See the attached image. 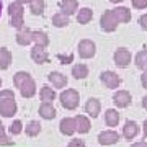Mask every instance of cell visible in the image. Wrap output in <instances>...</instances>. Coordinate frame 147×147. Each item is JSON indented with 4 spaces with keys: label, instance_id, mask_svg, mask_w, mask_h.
Here are the masks:
<instances>
[{
    "label": "cell",
    "instance_id": "1",
    "mask_svg": "<svg viewBox=\"0 0 147 147\" xmlns=\"http://www.w3.org/2000/svg\"><path fill=\"white\" fill-rule=\"evenodd\" d=\"M8 15H10V25L16 30H20V28L25 26V8H23V3L20 2H11L10 5H8Z\"/></svg>",
    "mask_w": 147,
    "mask_h": 147
},
{
    "label": "cell",
    "instance_id": "2",
    "mask_svg": "<svg viewBox=\"0 0 147 147\" xmlns=\"http://www.w3.org/2000/svg\"><path fill=\"white\" fill-rule=\"evenodd\" d=\"M59 101H61L62 108H65V110H69V111H74L79 106L80 93L75 88H64L62 93L59 95Z\"/></svg>",
    "mask_w": 147,
    "mask_h": 147
},
{
    "label": "cell",
    "instance_id": "3",
    "mask_svg": "<svg viewBox=\"0 0 147 147\" xmlns=\"http://www.w3.org/2000/svg\"><path fill=\"white\" fill-rule=\"evenodd\" d=\"M119 25V20L116 16L115 10H106L100 18V26L105 33H113Z\"/></svg>",
    "mask_w": 147,
    "mask_h": 147
},
{
    "label": "cell",
    "instance_id": "4",
    "mask_svg": "<svg viewBox=\"0 0 147 147\" xmlns=\"http://www.w3.org/2000/svg\"><path fill=\"white\" fill-rule=\"evenodd\" d=\"M113 61H115V65L119 69H126L132 61V54L129 49L126 47H118L113 54Z\"/></svg>",
    "mask_w": 147,
    "mask_h": 147
},
{
    "label": "cell",
    "instance_id": "5",
    "mask_svg": "<svg viewBox=\"0 0 147 147\" xmlns=\"http://www.w3.org/2000/svg\"><path fill=\"white\" fill-rule=\"evenodd\" d=\"M100 80L106 88H111V90L119 88V85H121V77L115 70H103L100 74Z\"/></svg>",
    "mask_w": 147,
    "mask_h": 147
},
{
    "label": "cell",
    "instance_id": "6",
    "mask_svg": "<svg viewBox=\"0 0 147 147\" xmlns=\"http://www.w3.org/2000/svg\"><path fill=\"white\" fill-rule=\"evenodd\" d=\"M77 53L80 59H92L96 54V44L92 39H82L77 46Z\"/></svg>",
    "mask_w": 147,
    "mask_h": 147
},
{
    "label": "cell",
    "instance_id": "7",
    "mask_svg": "<svg viewBox=\"0 0 147 147\" xmlns=\"http://www.w3.org/2000/svg\"><path fill=\"white\" fill-rule=\"evenodd\" d=\"M121 139V134L115 129H106V131H101L98 134V142H100L101 146H113L116 142Z\"/></svg>",
    "mask_w": 147,
    "mask_h": 147
},
{
    "label": "cell",
    "instance_id": "8",
    "mask_svg": "<svg viewBox=\"0 0 147 147\" xmlns=\"http://www.w3.org/2000/svg\"><path fill=\"white\" fill-rule=\"evenodd\" d=\"M30 56H31L33 62L36 64H47L49 62V54H47L46 47L42 46H38V44H34V46L31 47V51H30Z\"/></svg>",
    "mask_w": 147,
    "mask_h": 147
},
{
    "label": "cell",
    "instance_id": "9",
    "mask_svg": "<svg viewBox=\"0 0 147 147\" xmlns=\"http://www.w3.org/2000/svg\"><path fill=\"white\" fill-rule=\"evenodd\" d=\"M131 93L127 90H118L113 93V103L116 105V108H127L131 105Z\"/></svg>",
    "mask_w": 147,
    "mask_h": 147
},
{
    "label": "cell",
    "instance_id": "10",
    "mask_svg": "<svg viewBox=\"0 0 147 147\" xmlns=\"http://www.w3.org/2000/svg\"><path fill=\"white\" fill-rule=\"evenodd\" d=\"M139 132H141V126L137 124L136 121L127 119L126 123H124V126H123V134H121V136L124 137V139H127V141H132L134 137H137Z\"/></svg>",
    "mask_w": 147,
    "mask_h": 147
},
{
    "label": "cell",
    "instance_id": "11",
    "mask_svg": "<svg viewBox=\"0 0 147 147\" xmlns=\"http://www.w3.org/2000/svg\"><path fill=\"white\" fill-rule=\"evenodd\" d=\"M20 95L23 98H33L36 95V82L33 80V77L30 75L20 87Z\"/></svg>",
    "mask_w": 147,
    "mask_h": 147
},
{
    "label": "cell",
    "instance_id": "12",
    "mask_svg": "<svg viewBox=\"0 0 147 147\" xmlns=\"http://www.w3.org/2000/svg\"><path fill=\"white\" fill-rule=\"evenodd\" d=\"M47 80H49V84L53 85V88H65L67 87V82H69V79L64 74L56 72V70L47 75Z\"/></svg>",
    "mask_w": 147,
    "mask_h": 147
},
{
    "label": "cell",
    "instance_id": "13",
    "mask_svg": "<svg viewBox=\"0 0 147 147\" xmlns=\"http://www.w3.org/2000/svg\"><path fill=\"white\" fill-rule=\"evenodd\" d=\"M16 110H18V105H16L15 98L0 103V115L3 118H13V115H16Z\"/></svg>",
    "mask_w": 147,
    "mask_h": 147
},
{
    "label": "cell",
    "instance_id": "14",
    "mask_svg": "<svg viewBox=\"0 0 147 147\" xmlns=\"http://www.w3.org/2000/svg\"><path fill=\"white\" fill-rule=\"evenodd\" d=\"M38 113H39V116H41L42 119H46V121L54 119V118H56V115H57V111H56L54 105H53V103H49V101H42L41 105H39Z\"/></svg>",
    "mask_w": 147,
    "mask_h": 147
},
{
    "label": "cell",
    "instance_id": "15",
    "mask_svg": "<svg viewBox=\"0 0 147 147\" xmlns=\"http://www.w3.org/2000/svg\"><path fill=\"white\" fill-rule=\"evenodd\" d=\"M84 108H85V113H87L90 118H96V116H100V113H101V103H100L98 98H88Z\"/></svg>",
    "mask_w": 147,
    "mask_h": 147
},
{
    "label": "cell",
    "instance_id": "16",
    "mask_svg": "<svg viewBox=\"0 0 147 147\" xmlns=\"http://www.w3.org/2000/svg\"><path fill=\"white\" fill-rule=\"evenodd\" d=\"M59 131L64 136H74L77 129H75V119L74 118H62L59 123Z\"/></svg>",
    "mask_w": 147,
    "mask_h": 147
},
{
    "label": "cell",
    "instance_id": "17",
    "mask_svg": "<svg viewBox=\"0 0 147 147\" xmlns=\"http://www.w3.org/2000/svg\"><path fill=\"white\" fill-rule=\"evenodd\" d=\"M75 129L79 134H87L90 131V127H92V123H90V118L85 115H77L75 118Z\"/></svg>",
    "mask_w": 147,
    "mask_h": 147
},
{
    "label": "cell",
    "instance_id": "18",
    "mask_svg": "<svg viewBox=\"0 0 147 147\" xmlns=\"http://www.w3.org/2000/svg\"><path fill=\"white\" fill-rule=\"evenodd\" d=\"M31 33H33V30H30V28H25V26L20 28L18 33H16V36H15L16 42H18L20 46H30V44L33 42Z\"/></svg>",
    "mask_w": 147,
    "mask_h": 147
},
{
    "label": "cell",
    "instance_id": "19",
    "mask_svg": "<svg viewBox=\"0 0 147 147\" xmlns=\"http://www.w3.org/2000/svg\"><path fill=\"white\" fill-rule=\"evenodd\" d=\"M59 8H61V11L64 15H67V16L75 15L77 10H79V2L77 0H62L59 3Z\"/></svg>",
    "mask_w": 147,
    "mask_h": 147
},
{
    "label": "cell",
    "instance_id": "20",
    "mask_svg": "<svg viewBox=\"0 0 147 147\" xmlns=\"http://www.w3.org/2000/svg\"><path fill=\"white\" fill-rule=\"evenodd\" d=\"M105 124L108 127H116L119 124V113L115 108H108L105 111Z\"/></svg>",
    "mask_w": 147,
    "mask_h": 147
},
{
    "label": "cell",
    "instance_id": "21",
    "mask_svg": "<svg viewBox=\"0 0 147 147\" xmlns=\"http://www.w3.org/2000/svg\"><path fill=\"white\" fill-rule=\"evenodd\" d=\"M72 75H74V79H77V80H84L88 77V65H85V64L79 62V64H75L72 67Z\"/></svg>",
    "mask_w": 147,
    "mask_h": 147
},
{
    "label": "cell",
    "instance_id": "22",
    "mask_svg": "<svg viewBox=\"0 0 147 147\" xmlns=\"http://www.w3.org/2000/svg\"><path fill=\"white\" fill-rule=\"evenodd\" d=\"M39 98H41V101H49V103H53V101L57 98V93H56L54 88L44 85V87H41V90H39Z\"/></svg>",
    "mask_w": 147,
    "mask_h": 147
},
{
    "label": "cell",
    "instance_id": "23",
    "mask_svg": "<svg viewBox=\"0 0 147 147\" xmlns=\"http://www.w3.org/2000/svg\"><path fill=\"white\" fill-rule=\"evenodd\" d=\"M33 36V42L34 44H38V46H42V47H47L49 46V36H47L44 31H41V30H36V31L31 33Z\"/></svg>",
    "mask_w": 147,
    "mask_h": 147
},
{
    "label": "cell",
    "instance_id": "24",
    "mask_svg": "<svg viewBox=\"0 0 147 147\" xmlns=\"http://www.w3.org/2000/svg\"><path fill=\"white\" fill-rule=\"evenodd\" d=\"M11 53L10 49H7V47H0V69L2 70H7V69L10 67L11 64Z\"/></svg>",
    "mask_w": 147,
    "mask_h": 147
},
{
    "label": "cell",
    "instance_id": "25",
    "mask_svg": "<svg viewBox=\"0 0 147 147\" xmlns=\"http://www.w3.org/2000/svg\"><path fill=\"white\" fill-rule=\"evenodd\" d=\"M92 18H93V10L88 8V7L80 8L79 13H77V23H80V25H87V23H90Z\"/></svg>",
    "mask_w": 147,
    "mask_h": 147
},
{
    "label": "cell",
    "instance_id": "26",
    "mask_svg": "<svg viewBox=\"0 0 147 147\" xmlns=\"http://www.w3.org/2000/svg\"><path fill=\"white\" fill-rule=\"evenodd\" d=\"M113 10H115L119 23H129L131 21V10L129 8H126V7H116Z\"/></svg>",
    "mask_w": 147,
    "mask_h": 147
},
{
    "label": "cell",
    "instance_id": "27",
    "mask_svg": "<svg viewBox=\"0 0 147 147\" xmlns=\"http://www.w3.org/2000/svg\"><path fill=\"white\" fill-rule=\"evenodd\" d=\"M51 21H53V25L56 28H65L69 25V16L64 15L62 11H59V13H54L53 15Z\"/></svg>",
    "mask_w": 147,
    "mask_h": 147
},
{
    "label": "cell",
    "instance_id": "28",
    "mask_svg": "<svg viewBox=\"0 0 147 147\" xmlns=\"http://www.w3.org/2000/svg\"><path fill=\"white\" fill-rule=\"evenodd\" d=\"M25 131H26V136L30 137H36L39 136V132H41V123L39 121H30L26 124V127H25Z\"/></svg>",
    "mask_w": 147,
    "mask_h": 147
},
{
    "label": "cell",
    "instance_id": "29",
    "mask_svg": "<svg viewBox=\"0 0 147 147\" xmlns=\"http://www.w3.org/2000/svg\"><path fill=\"white\" fill-rule=\"evenodd\" d=\"M134 62H136V67L141 69V70H147V49H142L136 54L134 57Z\"/></svg>",
    "mask_w": 147,
    "mask_h": 147
},
{
    "label": "cell",
    "instance_id": "30",
    "mask_svg": "<svg viewBox=\"0 0 147 147\" xmlns=\"http://www.w3.org/2000/svg\"><path fill=\"white\" fill-rule=\"evenodd\" d=\"M30 10H31L33 15L36 16H41L46 10V3H44V0H31V3H30Z\"/></svg>",
    "mask_w": 147,
    "mask_h": 147
},
{
    "label": "cell",
    "instance_id": "31",
    "mask_svg": "<svg viewBox=\"0 0 147 147\" xmlns=\"http://www.w3.org/2000/svg\"><path fill=\"white\" fill-rule=\"evenodd\" d=\"M28 77H30V74H28V72H25V70H18V72L13 75V85H15L16 88H20L21 84H23Z\"/></svg>",
    "mask_w": 147,
    "mask_h": 147
},
{
    "label": "cell",
    "instance_id": "32",
    "mask_svg": "<svg viewBox=\"0 0 147 147\" xmlns=\"http://www.w3.org/2000/svg\"><path fill=\"white\" fill-rule=\"evenodd\" d=\"M23 123H21L20 119H15L13 123L10 124V127H8V131H10L11 136H18V134H21L23 132Z\"/></svg>",
    "mask_w": 147,
    "mask_h": 147
},
{
    "label": "cell",
    "instance_id": "33",
    "mask_svg": "<svg viewBox=\"0 0 147 147\" xmlns=\"http://www.w3.org/2000/svg\"><path fill=\"white\" fill-rule=\"evenodd\" d=\"M11 98H15L13 90H10V88L0 90V103H2V101H7V100H11Z\"/></svg>",
    "mask_w": 147,
    "mask_h": 147
},
{
    "label": "cell",
    "instance_id": "34",
    "mask_svg": "<svg viewBox=\"0 0 147 147\" xmlns=\"http://www.w3.org/2000/svg\"><path fill=\"white\" fill-rule=\"evenodd\" d=\"M57 59L61 61V64L67 65V64H70L74 61V54H67V56H64V54H57Z\"/></svg>",
    "mask_w": 147,
    "mask_h": 147
},
{
    "label": "cell",
    "instance_id": "35",
    "mask_svg": "<svg viewBox=\"0 0 147 147\" xmlns=\"http://www.w3.org/2000/svg\"><path fill=\"white\" fill-rule=\"evenodd\" d=\"M132 7H134V8H137V10L147 8V0H132Z\"/></svg>",
    "mask_w": 147,
    "mask_h": 147
},
{
    "label": "cell",
    "instance_id": "36",
    "mask_svg": "<svg viewBox=\"0 0 147 147\" xmlns=\"http://www.w3.org/2000/svg\"><path fill=\"white\" fill-rule=\"evenodd\" d=\"M67 147H85V141L84 139H72L67 144Z\"/></svg>",
    "mask_w": 147,
    "mask_h": 147
},
{
    "label": "cell",
    "instance_id": "37",
    "mask_svg": "<svg viewBox=\"0 0 147 147\" xmlns=\"http://www.w3.org/2000/svg\"><path fill=\"white\" fill-rule=\"evenodd\" d=\"M0 146H13V141L7 136H0Z\"/></svg>",
    "mask_w": 147,
    "mask_h": 147
},
{
    "label": "cell",
    "instance_id": "38",
    "mask_svg": "<svg viewBox=\"0 0 147 147\" xmlns=\"http://www.w3.org/2000/svg\"><path fill=\"white\" fill-rule=\"evenodd\" d=\"M139 25H141V28L144 31H147V13H144V15L139 18Z\"/></svg>",
    "mask_w": 147,
    "mask_h": 147
},
{
    "label": "cell",
    "instance_id": "39",
    "mask_svg": "<svg viewBox=\"0 0 147 147\" xmlns=\"http://www.w3.org/2000/svg\"><path fill=\"white\" fill-rule=\"evenodd\" d=\"M141 84L142 87L147 90V70H142V75H141Z\"/></svg>",
    "mask_w": 147,
    "mask_h": 147
},
{
    "label": "cell",
    "instance_id": "40",
    "mask_svg": "<svg viewBox=\"0 0 147 147\" xmlns=\"http://www.w3.org/2000/svg\"><path fill=\"white\" fill-rule=\"evenodd\" d=\"M131 147H147V141H137L131 144Z\"/></svg>",
    "mask_w": 147,
    "mask_h": 147
},
{
    "label": "cell",
    "instance_id": "41",
    "mask_svg": "<svg viewBox=\"0 0 147 147\" xmlns=\"http://www.w3.org/2000/svg\"><path fill=\"white\" fill-rule=\"evenodd\" d=\"M142 132H144V137L147 139V119L144 121V124H142Z\"/></svg>",
    "mask_w": 147,
    "mask_h": 147
},
{
    "label": "cell",
    "instance_id": "42",
    "mask_svg": "<svg viewBox=\"0 0 147 147\" xmlns=\"http://www.w3.org/2000/svg\"><path fill=\"white\" fill-rule=\"evenodd\" d=\"M142 108H144V110L147 111V95L144 96V98H142Z\"/></svg>",
    "mask_w": 147,
    "mask_h": 147
},
{
    "label": "cell",
    "instance_id": "43",
    "mask_svg": "<svg viewBox=\"0 0 147 147\" xmlns=\"http://www.w3.org/2000/svg\"><path fill=\"white\" fill-rule=\"evenodd\" d=\"M5 134H7V132H5V126L0 123V136H5Z\"/></svg>",
    "mask_w": 147,
    "mask_h": 147
},
{
    "label": "cell",
    "instance_id": "44",
    "mask_svg": "<svg viewBox=\"0 0 147 147\" xmlns=\"http://www.w3.org/2000/svg\"><path fill=\"white\" fill-rule=\"evenodd\" d=\"M16 2H20V3H31V0H16Z\"/></svg>",
    "mask_w": 147,
    "mask_h": 147
},
{
    "label": "cell",
    "instance_id": "45",
    "mask_svg": "<svg viewBox=\"0 0 147 147\" xmlns=\"http://www.w3.org/2000/svg\"><path fill=\"white\" fill-rule=\"evenodd\" d=\"M111 3H116V5H118V3H121V2H124V0H110Z\"/></svg>",
    "mask_w": 147,
    "mask_h": 147
},
{
    "label": "cell",
    "instance_id": "46",
    "mask_svg": "<svg viewBox=\"0 0 147 147\" xmlns=\"http://www.w3.org/2000/svg\"><path fill=\"white\" fill-rule=\"evenodd\" d=\"M0 15H2V0H0Z\"/></svg>",
    "mask_w": 147,
    "mask_h": 147
},
{
    "label": "cell",
    "instance_id": "47",
    "mask_svg": "<svg viewBox=\"0 0 147 147\" xmlns=\"http://www.w3.org/2000/svg\"><path fill=\"white\" fill-rule=\"evenodd\" d=\"M0 87H2V79H0Z\"/></svg>",
    "mask_w": 147,
    "mask_h": 147
}]
</instances>
